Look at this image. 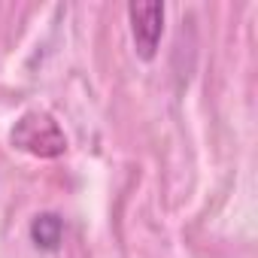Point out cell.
Instances as JSON below:
<instances>
[{
  "label": "cell",
  "instance_id": "7a4b0ae2",
  "mask_svg": "<svg viewBox=\"0 0 258 258\" xmlns=\"http://www.w3.org/2000/svg\"><path fill=\"white\" fill-rule=\"evenodd\" d=\"M127 16H131L134 46H137L140 58L149 61L161 43V34H164V7L161 4H131Z\"/></svg>",
  "mask_w": 258,
  "mask_h": 258
},
{
  "label": "cell",
  "instance_id": "6da1fadb",
  "mask_svg": "<svg viewBox=\"0 0 258 258\" xmlns=\"http://www.w3.org/2000/svg\"><path fill=\"white\" fill-rule=\"evenodd\" d=\"M13 146L28 152V155H37V158H58L64 149H67V137L58 127V121L46 112V109H31L25 112L13 134H10Z\"/></svg>",
  "mask_w": 258,
  "mask_h": 258
},
{
  "label": "cell",
  "instance_id": "3957f363",
  "mask_svg": "<svg viewBox=\"0 0 258 258\" xmlns=\"http://www.w3.org/2000/svg\"><path fill=\"white\" fill-rule=\"evenodd\" d=\"M31 237H34V243H37L40 249L55 252V249L61 246V237H64V219H61L58 213H40V216H34V222H31Z\"/></svg>",
  "mask_w": 258,
  "mask_h": 258
}]
</instances>
